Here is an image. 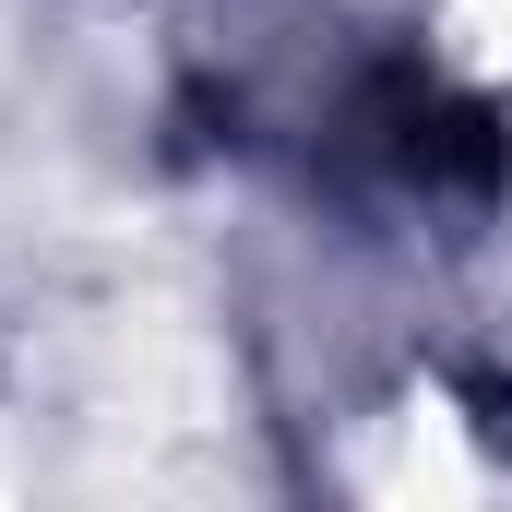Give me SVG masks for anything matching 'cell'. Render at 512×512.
<instances>
[{"instance_id": "cell-1", "label": "cell", "mask_w": 512, "mask_h": 512, "mask_svg": "<svg viewBox=\"0 0 512 512\" xmlns=\"http://www.w3.org/2000/svg\"><path fill=\"white\" fill-rule=\"evenodd\" d=\"M358 131H370V155H382L393 179L429 191V203H501V179H512V131L477 96L429 84V72H370Z\"/></svg>"}]
</instances>
